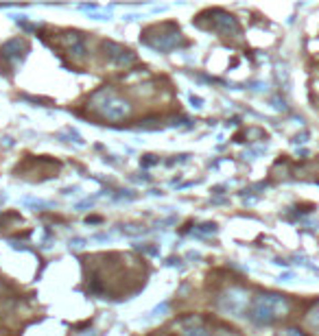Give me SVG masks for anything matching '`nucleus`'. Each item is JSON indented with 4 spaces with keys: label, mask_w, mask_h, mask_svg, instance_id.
<instances>
[{
    "label": "nucleus",
    "mask_w": 319,
    "mask_h": 336,
    "mask_svg": "<svg viewBox=\"0 0 319 336\" xmlns=\"http://www.w3.org/2000/svg\"><path fill=\"white\" fill-rule=\"evenodd\" d=\"M291 312V301L287 295L280 293H260L251 299V308L247 317L256 325H271L276 321L284 319Z\"/></svg>",
    "instance_id": "obj_1"
},
{
    "label": "nucleus",
    "mask_w": 319,
    "mask_h": 336,
    "mask_svg": "<svg viewBox=\"0 0 319 336\" xmlns=\"http://www.w3.org/2000/svg\"><path fill=\"white\" fill-rule=\"evenodd\" d=\"M88 107L92 111H96L103 120H110V122L125 120V118H129L131 111H134V105L112 88H101V90L92 92Z\"/></svg>",
    "instance_id": "obj_2"
},
{
    "label": "nucleus",
    "mask_w": 319,
    "mask_h": 336,
    "mask_svg": "<svg viewBox=\"0 0 319 336\" xmlns=\"http://www.w3.org/2000/svg\"><path fill=\"white\" fill-rule=\"evenodd\" d=\"M166 29H169V22L149 26L140 39H142V42L147 44V46H151V48L162 50V52H169V50H173V48H177V46H184V44H186L184 39H182V31H179L175 24H173L171 31H166Z\"/></svg>",
    "instance_id": "obj_3"
},
{
    "label": "nucleus",
    "mask_w": 319,
    "mask_h": 336,
    "mask_svg": "<svg viewBox=\"0 0 319 336\" xmlns=\"http://www.w3.org/2000/svg\"><path fill=\"white\" fill-rule=\"evenodd\" d=\"M217 306H219V310L223 314H228V317H236V319L245 317L247 306H249V293L241 286H230L219 295Z\"/></svg>",
    "instance_id": "obj_4"
},
{
    "label": "nucleus",
    "mask_w": 319,
    "mask_h": 336,
    "mask_svg": "<svg viewBox=\"0 0 319 336\" xmlns=\"http://www.w3.org/2000/svg\"><path fill=\"white\" fill-rule=\"evenodd\" d=\"M205 16H210V24L205 29H212V31L221 33V35H232V37L241 35V24H238V20L232 13L215 9V11H208Z\"/></svg>",
    "instance_id": "obj_5"
},
{
    "label": "nucleus",
    "mask_w": 319,
    "mask_h": 336,
    "mask_svg": "<svg viewBox=\"0 0 319 336\" xmlns=\"http://www.w3.org/2000/svg\"><path fill=\"white\" fill-rule=\"evenodd\" d=\"M103 48H105V59L114 65L127 68V65H131L136 61L134 52H131L129 48H125V46H121V44H116V42H105Z\"/></svg>",
    "instance_id": "obj_6"
},
{
    "label": "nucleus",
    "mask_w": 319,
    "mask_h": 336,
    "mask_svg": "<svg viewBox=\"0 0 319 336\" xmlns=\"http://www.w3.org/2000/svg\"><path fill=\"white\" fill-rule=\"evenodd\" d=\"M62 44H64V50L68 52L72 59H83L88 55L85 37H83V33H79V31H66L62 35Z\"/></svg>",
    "instance_id": "obj_7"
},
{
    "label": "nucleus",
    "mask_w": 319,
    "mask_h": 336,
    "mask_svg": "<svg viewBox=\"0 0 319 336\" xmlns=\"http://www.w3.org/2000/svg\"><path fill=\"white\" fill-rule=\"evenodd\" d=\"M26 50H29V44H26V39L16 37V39H11V42H7L0 52H3L5 59H11L13 63H18V61H22V57L26 55Z\"/></svg>",
    "instance_id": "obj_8"
},
{
    "label": "nucleus",
    "mask_w": 319,
    "mask_h": 336,
    "mask_svg": "<svg viewBox=\"0 0 319 336\" xmlns=\"http://www.w3.org/2000/svg\"><path fill=\"white\" fill-rule=\"evenodd\" d=\"M306 325H308L313 332H317V334H319V304H317V306L313 308V310H310V312L306 314Z\"/></svg>",
    "instance_id": "obj_9"
},
{
    "label": "nucleus",
    "mask_w": 319,
    "mask_h": 336,
    "mask_svg": "<svg viewBox=\"0 0 319 336\" xmlns=\"http://www.w3.org/2000/svg\"><path fill=\"white\" fill-rule=\"evenodd\" d=\"M147 229L140 227V225H125L123 227V234H127V236H138V234H144Z\"/></svg>",
    "instance_id": "obj_10"
},
{
    "label": "nucleus",
    "mask_w": 319,
    "mask_h": 336,
    "mask_svg": "<svg viewBox=\"0 0 319 336\" xmlns=\"http://www.w3.org/2000/svg\"><path fill=\"white\" fill-rule=\"evenodd\" d=\"M195 232L197 234H215L217 232V225H215V223H203V225L199 227V229H195Z\"/></svg>",
    "instance_id": "obj_11"
},
{
    "label": "nucleus",
    "mask_w": 319,
    "mask_h": 336,
    "mask_svg": "<svg viewBox=\"0 0 319 336\" xmlns=\"http://www.w3.org/2000/svg\"><path fill=\"white\" fill-rule=\"evenodd\" d=\"M157 162H160V160H155V155H147L140 164H142V166H153V164H157Z\"/></svg>",
    "instance_id": "obj_12"
},
{
    "label": "nucleus",
    "mask_w": 319,
    "mask_h": 336,
    "mask_svg": "<svg viewBox=\"0 0 319 336\" xmlns=\"http://www.w3.org/2000/svg\"><path fill=\"white\" fill-rule=\"evenodd\" d=\"M284 336H306V334L300 332V330H295V327H289V330H284Z\"/></svg>",
    "instance_id": "obj_13"
},
{
    "label": "nucleus",
    "mask_w": 319,
    "mask_h": 336,
    "mask_svg": "<svg viewBox=\"0 0 319 336\" xmlns=\"http://www.w3.org/2000/svg\"><path fill=\"white\" fill-rule=\"evenodd\" d=\"M190 101H192L195 107H201V98H199V96H190Z\"/></svg>",
    "instance_id": "obj_14"
}]
</instances>
